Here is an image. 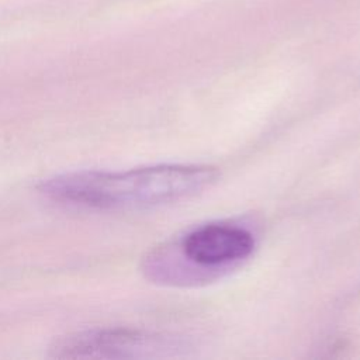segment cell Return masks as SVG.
Masks as SVG:
<instances>
[{
  "label": "cell",
  "instance_id": "6da1fadb",
  "mask_svg": "<svg viewBox=\"0 0 360 360\" xmlns=\"http://www.w3.org/2000/svg\"><path fill=\"white\" fill-rule=\"evenodd\" d=\"M217 179L207 166L159 165L122 172L80 170L44 179L38 193L46 200L91 211L149 208L193 195Z\"/></svg>",
  "mask_w": 360,
  "mask_h": 360
},
{
  "label": "cell",
  "instance_id": "7a4b0ae2",
  "mask_svg": "<svg viewBox=\"0 0 360 360\" xmlns=\"http://www.w3.org/2000/svg\"><path fill=\"white\" fill-rule=\"evenodd\" d=\"M187 340L129 328H94L56 338L48 356L53 359H166L187 356Z\"/></svg>",
  "mask_w": 360,
  "mask_h": 360
},
{
  "label": "cell",
  "instance_id": "3957f363",
  "mask_svg": "<svg viewBox=\"0 0 360 360\" xmlns=\"http://www.w3.org/2000/svg\"><path fill=\"white\" fill-rule=\"evenodd\" d=\"M174 248L195 271L215 273L250 256L255 239L238 225L207 224L188 232Z\"/></svg>",
  "mask_w": 360,
  "mask_h": 360
}]
</instances>
